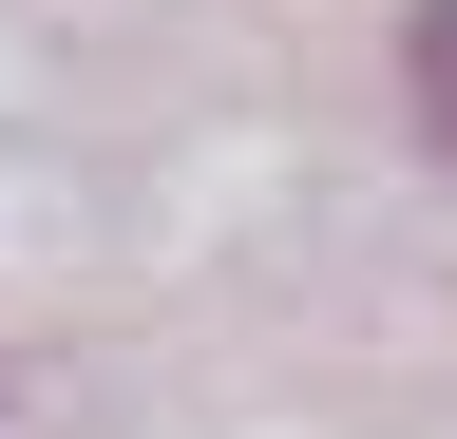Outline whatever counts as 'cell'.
<instances>
[{"label":"cell","instance_id":"1","mask_svg":"<svg viewBox=\"0 0 457 439\" xmlns=\"http://www.w3.org/2000/svg\"><path fill=\"white\" fill-rule=\"evenodd\" d=\"M400 96H420V134L457 153V0H420V38H400Z\"/></svg>","mask_w":457,"mask_h":439}]
</instances>
